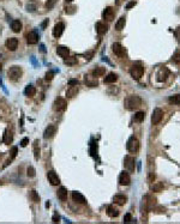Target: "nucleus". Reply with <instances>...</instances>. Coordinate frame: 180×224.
I'll return each mask as SVG.
<instances>
[{"mask_svg":"<svg viewBox=\"0 0 180 224\" xmlns=\"http://www.w3.org/2000/svg\"><path fill=\"white\" fill-rule=\"evenodd\" d=\"M142 106V98L138 95H130L124 101V107L127 110H136Z\"/></svg>","mask_w":180,"mask_h":224,"instance_id":"f257e3e1","label":"nucleus"},{"mask_svg":"<svg viewBox=\"0 0 180 224\" xmlns=\"http://www.w3.org/2000/svg\"><path fill=\"white\" fill-rule=\"evenodd\" d=\"M7 77L12 82H17L22 77V68L19 66H12L7 71Z\"/></svg>","mask_w":180,"mask_h":224,"instance_id":"f03ea898","label":"nucleus"},{"mask_svg":"<svg viewBox=\"0 0 180 224\" xmlns=\"http://www.w3.org/2000/svg\"><path fill=\"white\" fill-rule=\"evenodd\" d=\"M130 74L133 79H141L142 76L144 74V67L141 64H135L131 68H130Z\"/></svg>","mask_w":180,"mask_h":224,"instance_id":"7ed1b4c3","label":"nucleus"},{"mask_svg":"<svg viewBox=\"0 0 180 224\" xmlns=\"http://www.w3.org/2000/svg\"><path fill=\"white\" fill-rule=\"evenodd\" d=\"M126 147H127V150H129L130 152H132V153L137 152V151L139 150V141H138V139H137L136 137H131V138L127 140Z\"/></svg>","mask_w":180,"mask_h":224,"instance_id":"20e7f679","label":"nucleus"},{"mask_svg":"<svg viewBox=\"0 0 180 224\" xmlns=\"http://www.w3.org/2000/svg\"><path fill=\"white\" fill-rule=\"evenodd\" d=\"M66 106H67V102H66L64 98L59 97V98H57L55 102L53 103V109H54L55 112H63V110L66 109Z\"/></svg>","mask_w":180,"mask_h":224,"instance_id":"39448f33","label":"nucleus"},{"mask_svg":"<svg viewBox=\"0 0 180 224\" xmlns=\"http://www.w3.org/2000/svg\"><path fill=\"white\" fill-rule=\"evenodd\" d=\"M162 117H163V112H162V109L155 108L154 112H153V115H151V122H153V125L160 123L161 120H162Z\"/></svg>","mask_w":180,"mask_h":224,"instance_id":"423d86ee","label":"nucleus"},{"mask_svg":"<svg viewBox=\"0 0 180 224\" xmlns=\"http://www.w3.org/2000/svg\"><path fill=\"white\" fill-rule=\"evenodd\" d=\"M112 49H113V53H114L116 56H119V58H124V56H125V54H126L125 48H124V47H123L120 43H113Z\"/></svg>","mask_w":180,"mask_h":224,"instance_id":"0eeeda50","label":"nucleus"},{"mask_svg":"<svg viewBox=\"0 0 180 224\" xmlns=\"http://www.w3.org/2000/svg\"><path fill=\"white\" fill-rule=\"evenodd\" d=\"M47 177H48V181L51 182L52 186H58L60 183V179H59L58 174L54 170H49L47 173Z\"/></svg>","mask_w":180,"mask_h":224,"instance_id":"6e6552de","label":"nucleus"},{"mask_svg":"<svg viewBox=\"0 0 180 224\" xmlns=\"http://www.w3.org/2000/svg\"><path fill=\"white\" fill-rule=\"evenodd\" d=\"M5 44H6V48H7L8 50L14 52V50L18 48V40H17L16 37H10V38L6 40Z\"/></svg>","mask_w":180,"mask_h":224,"instance_id":"1a4fd4ad","label":"nucleus"},{"mask_svg":"<svg viewBox=\"0 0 180 224\" xmlns=\"http://www.w3.org/2000/svg\"><path fill=\"white\" fill-rule=\"evenodd\" d=\"M130 183H131V177H130L129 173L121 171L119 175V185L120 186H129Z\"/></svg>","mask_w":180,"mask_h":224,"instance_id":"9d476101","label":"nucleus"},{"mask_svg":"<svg viewBox=\"0 0 180 224\" xmlns=\"http://www.w3.org/2000/svg\"><path fill=\"white\" fill-rule=\"evenodd\" d=\"M64 29H65V24L63 23V22H59V23H57L55 25H54V29H53V36L54 37H60L61 35H63V32H64Z\"/></svg>","mask_w":180,"mask_h":224,"instance_id":"9b49d317","label":"nucleus"},{"mask_svg":"<svg viewBox=\"0 0 180 224\" xmlns=\"http://www.w3.org/2000/svg\"><path fill=\"white\" fill-rule=\"evenodd\" d=\"M124 165L129 171H133L135 170V158L132 156H126L124 159Z\"/></svg>","mask_w":180,"mask_h":224,"instance_id":"f8f14e48","label":"nucleus"},{"mask_svg":"<svg viewBox=\"0 0 180 224\" xmlns=\"http://www.w3.org/2000/svg\"><path fill=\"white\" fill-rule=\"evenodd\" d=\"M102 17H103L104 20H108V22L113 20V18H114V10L112 7H106L103 10V12H102Z\"/></svg>","mask_w":180,"mask_h":224,"instance_id":"ddd939ff","label":"nucleus"},{"mask_svg":"<svg viewBox=\"0 0 180 224\" xmlns=\"http://www.w3.org/2000/svg\"><path fill=\"white\" fill-rule=\"evenodd\" d=\"M26 42L29 44H36L39 42V35L35 31H30L29 34H26Z\"/></svg>","mask_w":180,"mask_h":224,"instance_id":"4468645a","label":"nucleus"},{"mask_svg":"<svg viewBox=\"0 0 180 224\" xmlns=\"http://www.w3.org/2000/svg\"><path fill=\"white\" fill-rule=\"evenodd\" d=\"M55 131H57V128H55V126H53V125H49L46 129H45V133H43V138L45 139H51V138H53V135L55 134Z\"/></svg>","mask_w":180,"mask_h":224,"instance_id":"2eb2a0df","label":"nucleus"},{"mask_svg":"<svg viewBox=\"0 0 180 224\" xmlns=\"http://www.w3.org/2000/svg\"><path fill=\"white\" fill-rule=\"evenodd\" d=\"M72 199H73V201L78 203V204H85V203H87V200H85V197H84V195H83L82 193L77 192V191L72 192Z\"/></svg>","mask_w":180,"mask_h":224,"instance_id":"dca6fc26","label":"nucleus"},{"mask_svg":"<svg viewBox=\"0 0 180 224\" xmlns=\"http://www.w3.org/2000/svg\"><path fill=\"white\" fill-rule=\"evenodd\" d=\"M113 201H114V204H116V205H119V206H123V205L126 204L127 198H126V195H124V194H116V195H114Z\"/></svg>","mask_w":180,"mask_h":224,"instance_id":"f3484780","label":"nucleus"},{"mask_svg":"<svg viewBox=\"0 0 180 224\" xmlns=\"http://www.w3.org/2000/svg\"><path fill=\"white\" fill-rule=\"evenodd\" d=\"M96 31L98 35H104L108 31V25L106 23L98 22V23H96Z\"/></svg>","mask_w":180,"mask_h":224,"instance_id":"a211bd4d","label":"nucleus"},{"mask_svg":"<svg viewBox=\"0 0 180 224\" xmlns=\"http://www.w3.org/2000/svg\"><path fill=\"white\" fill-rule=\"evenodd\" d=\"M33 151H34V157L35 159H39L41 156V149H40V141L36 139L33 144Z\"/></svg>","mask_w":180,"mask_h":224,"instance_id":"6ab92c4d","label":"nucleus"},{"mask_svg":"<svg viewBox=\"0 0 180 224\" xmlns=\"http://www.w3.org/2000/svg\"><path fill=\"white\" fill-rule=\"evenodd\" d=\"M107 213H108V216H109V217L115 218V217H118V216H119V209H118V207H115V205H109V206H108V209H107Z\"/></svg>","mask_w":180,"mask_h":224,"instance_id":"aec40b11","label":"nucleus"},{"mask_svg":"<svg viewBox=\"0 0 180 224\" xmlns=\"http://www.w3.org/2000/svg\"><path fill=\"white\" fill-rule=\"evenodd\" d=\"M57 53H58L61 58H67L70 50H69V48L65 47V46H58V47H57Z\"/></svg>","mask_w":180,"mask_h":224,"instance_id":"412c9836","label":"nucleus"},{"mask_svg":"<svg viewBox=\"0 0 180 224\" xmlns=\"http://www.w3.org/2000/svg\"><path fill=\"white\" fill-rule=\"evenodd\" d=\"M78 91H79V89H78L77 85H75V86H70V88L67 89V91H66V96H67L69 98H72V97L77 96Z\"/></svg>","mask_w":180,"mask_h":224,"instance_id":"4be33fe9","label":"nucleus"},{"mask_svg":"<svg viewBox=\"0 0 180 224\" xmlns=\"http://www.w3.org/2000/svg\"><path fill=\"white\" fill-rule=\"evenodd\" d=\"M57 195H58V198L61 201H65L67 199V191H66V188L65 187H60L58 189V192H57Z\"/></svg>","mask_w":180,"mask_h":224,"instance_id":"5701e85b","label":"nucleus"},{"mask_svg":"<svg viewBox=\"0 0 180 224\" xmlns=\"http://www.w3.org/2000/svg\"><path fill=\"white\" fill-rule=\"evenodd\" d=\"M125 23H126V18L123 16V17H120L119 19H118V22L115 23V30H118V31H121L124 28H125Z\"/></svg>","mask_w":180,"mask_h":224,"instance_id":"b1692460","label":"nucleus"},{"mask_svg":"<svg viewBox=\"0 0 180 224\" xmlns=\"http://www.w3.org/2000/svg\"><path fill=\"white\" fill-rule=\"evenodd\" d=\"M11 29H12L13 32H19L22 30V23H20V20H12Z\"/></svg>","mask_w":180,"mask_h":224,"instance_id":"393cba45","label":"nucleus"},{"mask_svg":"<svg viewBox=\"0 0 180 224\" xmlns=\"http://www.w3.org/2000/svg\"><path fill=\"white\" fill-rule=\"evenodd\" d=\"M118 80V76L115 73H108L106 77H104V83H115Z\"/></svg>","mask_w":180,"mask_h":224,"instance_id":"a878e982","label":"nucleus"},{"mask_svg":"<svg viewBox=\"0 0 180 224\" xmlns=\"http://www.w3.org/2000/svg\"><path fill=\"white\" fill-rule=\"evenodd\" d=\"M104 73H106V68H104V67H101V66L96 67V68L92 71V76H94V77H101V76H103Z\"/></svg>","mask_w":180,"mask_h":224,"instance_id":"bb28decb","label":"nucleus"},{"mask_svg":"<svg viewBox=\"0 0 180 224\" xmlns=\"http://www.w3.org/2000/svg\"><path fill=\"white\" fill-rule=\"evenodd\" d=\"M17 152H18V149H17L16 146H14V147H12V152H11V157H10V158H8L7 161H6V163L4 164V168H5V167H7V165H8V164H10V163H11V162H12V161H13V159L16 158V156H17Z\"/></svg>","mask_w":180,"mask_h":224,"instance_id":"cd10ccee","label":"nucleus"},{"mask_svg":"<svg viewBox=\"0 0 180 224\" xmlns=\"http://www.w3.org/2000/svg\"><path fill=\"white\" fill-rule=\"evenodd\" d=\"M35 94H36V89H35V86H33V85H28V86L25 88V95H26V96L33 97V96H35Z\"/></svg>","mask_w":180,"mask_h":224,"instance_id":"c85d7f7f","label":"nucleus"},{"mask_svg":"<svg viewBox=\"0 0 180 224\" xmlns=\"http://www.w3.org/2000/svg\"><path fill=\"white\" fill-rule=\"evenodd\" d=\"M85 83H87L88 86L94 88V86L97 85V79L95 77H85Z\"/></svg>","mask_w":180,"mask_h":224,"instance_id":"c756f323","label":"nucleus"},{"mask_svg":"<svg viewBox=\"0 0 180 224\" xmlns=\"http://www.w3.org/2000/svg\"><path fill=\"white\" fill-rule=\"evenodd\" d=\"M168 102L172 103V104H180V94H177V95H173L168 98Z\"/></svg>","mask_w":180,"mask_h":224,"instance_id":"7c9ffc66","label":"nucleus"},{"mask_svg":"<svg viewBox=\"0 0 180 224\" xmlns=\"http://www.w3.org/2000/svg\"><path fill=\"white\" fill-rule=\"evenodd\" d=\"M163 182H155L154 185H153V187H151V189H153V192H161L162 189H163Z\"/></svg>","mask_w":180,"mask_h":224,"instance_id":"2f4dec72","label":"nucleus"},{"mask_svg":"<svg viewBox=\"0 0 180 224\" xmlns=\"http://www.w3.org/2000/svg\"><path fill=\"white\" fill-rule=\"evenodd\" d=\"M144 119H145V114H144V112H138L135 115V121H136V122H142Z\"/></svg>","mask_w":180,"mask_h":224,"instance_id":"473e14b6","label":"nucleus"},{"mask_svg":"<svg viewBox=\"0 0 180 224\" xmlns=\"http://www.w3.org/2000/svg\"><path fill=\"white\" fill-rule=\"evenodd\" d=\"M11 141H12V134L8 133V129H6V131H5V134H4V143L10 144Z\"/></svg>","mask_w":180,"mask_h":224,"instance_id":"72a5a7b5","label":"nucleus"},{"mask_svg":"<svg viewBox=\"0 0 180 224\" xmlns=\"http://www.w3.org/2000/svg\"><path fill=\"white\" fill-rule=\"evenodd\" d=\"M30 198H31V200H33L34 203H40V197H39V194L36 193V191H31V192H30Z\"/></svg>","mask_w":180,"mask_h":224,"instance_id":"f704fd0d","label":"nucleus"},{"mask_svg":"<svg viewBox=\"0 0 180 224\" xmlns=\"http://www.w3.org/2000/svg\"><path fill=\"white\" fill-rule=\"evenodd\" d=\"M26 175L29 176V177H34L35 175H36V171H35V168L34 167H28V169H26Z\"/></svg>","mask_w":180,"mask_h":224,"instance_id":"c9c22d12","label":"nucleus"},{"mask_svg":"<svg viewBox=\"0 0 180 224\" xmlns=\"http://www.w3.org/2000/svg\"><path fill=\"white\" fill-rule=\"evenodd\" d=\"M97 151V144L95 143H91V149H90V153L92 157H95V152Z\"/></svg>","mask_w":180,"mask_h":224,"instance_id":"e433bc0d","label":"nucleus"},{"mask_svg":"<svg viewBox=\"0 0 180 224\" xmlns=\"http://www.w3.org/2000/svg\"><path fill=\"white\" fill-rule=\"evenodd\" d=\"M173 61H174L175 64H179L180 62V50H177L175 54L173 55Z\"/></svg>","mask_w":180,"mask_h":224,"instance_id":"4c0bfd02","label":"nucleus"},{"mask_svg":"<svg viewBox=\"0 0 180 224\" xmlns=\"http://www.w3.org/2000/svg\"><path fill=\"white\" fill-rule=\"evenodd\" d=\"M54 5H55V0H47V2H46V7L47 8H53Z\"/></svg>","mask_w":180,"mask_h":224,"instance_id":"58836bf2","label":"nucleus"},{"mask_svg":"<svg viewBox=\"0 0 180 224\" xmlns=\"http://www.w3.org/2000/svg\"><path fill=\"white\" fill-rule=\"evenodd\" d=\"M28 144H29V138H23V139L20 140V146H22V147H25Z\"/></svg>","mask_w":180,"mask_h":224,"instance_id":"ea45409f","label":"nucleus"},{"mask_svg":"<svg viewBox=\"0 0 180 224\" xmlns=\"http://www.w3.org/2000/svg\"><path fill=\"white\" fill-rule=\"evenodd\" d=\"M131 221H132V216L130 213H126L124 217V223H130Z\"/></svg>","mask_w":180,"mask_h":224,"instance_id":"a19ab883","label":"nucleus"},{"mask_svg":"<svg viewBox=\"0 0 180 224\" xmlns=\"http://www.w3.org/2000/svg\"><path fill=\"white\" fill-rule=\"evenodd\" d=\"M76 62V59L75 58H71V59H65V64H67V65H73Z\"/></svg>","mask_w":180,"mask_h":224,"instance_id":"79ce46f5","label":"nucleus"},{"mask_svg":"<svg viewBox=\"0 0 180 224\" xmlns=\"http://www.w3.org/2000/svg\"><path fill=\"white\" fill-rule=\"evenodd\" d=\"M69 85H70V86L78 85V80H77V79H70V80H69Z\"/></svg>","mask_w":180,"mask_h":224,"instance_id":"37998d69","label":"nucleus"},{"mask_svg":"<svg viewBox=\"0 0 180 224\" xmlns=\"http://www.w3.org/2000/svg\"><path fill=\"white\" fill-rule=\"evenodd\" d=\"M175 37H177V40H178V42H179L180 44V26H178L175 29Z\"/></svg>","mask_w":180,"mask_h":224,"instance_id":"c03bdc74","label":"nucleus"},{"mask_svg":"<svg viewBox=\"0 0 180 224\" xmlns=\"http://www.w3.org/2000/svg\"><path fill=\"white\" fill-rule=\"evenodd\" d=\"M154 179H155V175H154V173H153V171H150V173H149V176H148L149 182H154Z\"/></svg>","mask_w":180,"mask_h":224,"instance_id":"a18cd8bd","label":"nucleus"},{"mask_svg":"<svg viewBox=\"0 0 180 224\" xmlns=\"http://www.w3.org/2000/svg\"><path fill=\"white\" fill-rule=\"evenodd\" d=\"M52 221H53L54 223H57V222H59V221H60V216H59L58 213H55V215H54V216L52 217Z\"/></svg>","mask_w":180,"mask_h":224,"instance_id":"49530a36","label":"nucleus"},{"mask_svg":"<svg viewBox=\"0 0 180 224\" xmlns=\"http://www.w3.org/2000/svg\"><path fill=\"white\" fill-rule=\"evenodd\" d=\"M135 5H136V1H135V0H133V1H130V2H129V4L126 5V8L129 10V8H131V7H133Z\"/></svg>","mask_w":180,"mask_h":224,"instance_id":"de8ad7c7","label":"nucleus"},{"mask_svg":"<svg viewBox=\"0 0 180 224\" xmlns=\"http://www.w3.org/2000/svg\"><path fill=\"white\" fill-rule=\"evenodd\" d=\"M52 78H53V72H48V73L46 74V79H47V80H51Z\"/></svg>","mask_w":180,"mask_h":224,"instance_id":"09e8293b","label":"nucleus"},{"mask_svg":"<svg viewBox=\"0 0 180 224\" xmlns=\"http://www.w3.org/2000/svg\"><path fill=\"white\" fill-rule=\"evenodd\" d=\"M47 23H48V19H46L43 23H42V28H46V25H47Z\"/></svg>","mask_w":180,"mask_h":224,"instance_id":"8fccbe9b","label":"nucleus"},{"mask_svg":"<svg viewBox=\"0 0 180 224\" xmlns=\"http://www.w3.org/2000/svg\"><path fill=\"white\" fill-rule=\"evenodd\" d=\"M49 205H51L49 201H47V203H46V207H49Z\"/></svg>","mask_w":180,"mask_h":224,"instance_id":"3c124183","label":"nucleus"},{"mask_svg":"<svg viewBox=\"0 0 180 224\" xmlns=\"http://www.w3.org/2000/svg\"><path fill=\"white\" fill-rule=\"evenodd\" d=\"M66 1H67V2H71V1H72V0H66Z\"/></svg>","mask_w":180,"mask_h":224,"instance_id":"603ef678","label":"nucleus"}]
</instances>
